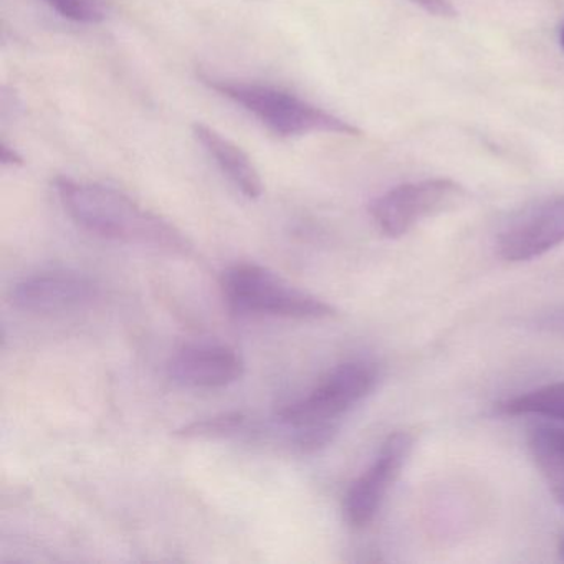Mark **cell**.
Listing matches in <instances>:
<instances>
[{
  "label": "cell",
  "mask_w": 564,
  "mask_h": 564,
  "mask_svg": "<svg viewBox=\"0 0 564 564\" xmlns=\"http://www.w3.org/2000/svg\"><path fill=\"white\" fill-rule=\"evenodd\" d=\"M560 556H561V560L564 561V540L561 541V544H560Z\"/></svg>",
  "instance_id": "obj_18"
},
{
  "label": "cell",
  "mask_w": 564,
  "mask_h": 564,
  "mask_svg": "<svg viewBox=\"0 0 564 564\" xmlns=\"http://www.w3.org/2000/svg\"><path fill=\"white\" fill-rule=\"evenodd\" d=\"M560 42H561V47L564 48V28L561 29Z\"/></svg>",
  "instance_id": "obj_19"
},
{
  "label": "cell",
  "mask_w": 564,
  "mask_h": 564,
  "mask_svg": "<svg viewBox=\"0 0 564 564\" xmlns=\"http://www.w3.org/2000/svg\"><path fill=\"white\" fill-rule=\"evenodd\" d=\"M194 138L207 151L214 163L223 171L224 176L247 197L259 199L263 194L262 177L249 154L237 147L229 138L223 137L219 131L209 124L196 123L193 127Z\"/></svg>",
  "instance_id": "obj_10"
},
{
  "label": "cell",
  "mask_w": 564,
  "mask_h": 564,
  "mask_svg": "<svg viewBox=\"0 0 564 564\" xmlns=\"http://www.w3.org/2000/svg\"><path fill=\"white\" fill-rule=\"evenodd\" d=\"M55 191L65 213L87 232L115 242L170 252L187 249L186 239L176 227L113 187L57 177Z\"/></svg>",
  "instance_id": "obj_1"
},
{
  "label": "cell",
  "mask_w": 564,
  "mask_h": 564,
  "mask_svg": "<svg viewBox=\"0 0 564 564\" xmlns=\"http://www.w3.org/2000/svg\"><path fill=\"white\" fill-rule=\"evenodd\" d=\"M497 411L503 415H538L564 422V381L541 386L501 401Z\"/></svg>",
  "instance_id": "obj_12"
},
{
  "label": "cell",
  "mask_w": 564,
  "mask_h": 564,
  "mask_svg": "<svg viewBox=\"0 0 564 564\" xmlns=\"http://www.w3.org/2000/svg\"><path fill=\"white\" fill-rule=\"evenodd\" d=\"M257 427H250L249 417L242 412H227V414L214 415V417L196 421L184 425L176 431L177 437L183 438H229L243 434H257Z\"/></svg>",
  "instance_id": "obj_13"
},
{
  "label": "cell",
  "mask_w": 564,
  "mask_h": 564,
  "mask_svg": "<svg viewBox=\"0 0 564 564\" xmlns=\"http://www.w3.org/2000/svg\"><path fill=\"white\" fill-rule=\"evenodd\" d=\"M534 326L541 332L551 333V335L563 336L564 338V306L560 308L547 310L534 318Z\"/></svg>",
  "instance_id": "obj_15"
},
{
  "label": "cell",
  "mask_w": 564,
  "mask_h": 564,
  "mask_svg": "<svg viewBox=\"0 0 564 564\" xmlns=\"http://www.w3.org/2000/svg\"><path fill=\"white\" fill-rule=\"evenodd\" d=\"M227 306L237 315L323 319L336 315L329 303L290 285L272 270L256 263H237L220 276Z\"/></svg>",
  "instance_id": "obj_3"
},
{
  "label": "cell",
  "mask_w": 564,
  "mask_h": 564,
  "mask_svg": "<svg viewBox=\"0 0 564 564\" xmlns=\"http://www.w3.org/2000/svg\"><path fill=\"white\" fill-rule=\"evenodd\" d=\"M61 18L77 24H100L107 19L104 0H45Z\"/></svg>",
  "instance_id": "obj_14"
},
{
  "label": "cell",
  "mask_w": 564,
  "mask_h": 564,
  "mask_svg": "<svg viewBox=\"0 0 564 564\" xmlns=\"http://www.w3.org/2000/svg\"><path fill=\"white\" fill-rule=\"evenodd\" d=\"M98 286L90 276L70 270L37 273L15 283L12 305L22 312L52 315L87 305L97 296Z\"/></svg>",
  "instance_id": "obj_7"
},
{
  "label": "cell",
  "mask_w": 564,
  "mask_h": 564,
  "mask_svg": "<svg viewBox=\"0 0 564 564\" xmlns=\"http://www.w3.org/2000/svg\"><path fill=\"white\" fill-rule=\"evenodd\" d=\"M415 6L434 15V18L454 19L457 18V11L452 6L451 0H412Z\"/></svg>",
  "instance_id": "obj_16"
},
{
  "label": "cell",
  "mask_w": 564,
  "mask_h": 564,
  "mask_svg": "<svg viewBox=\"0 0 564 564\" xmlns=\"http://www.w3.org/2000/svg\"><path fill=\"white\" fill-rule=\"evenodd\" d=\"M564 242V197L547 200L514 220L498 240L508 262H527Z\"/></svg>",
  "instance_id": "obj_8"
},
{
  "label": "cell",
  "mask_w": 564,
  "mask_h": 564,
  "mask_svg": "<svg viewBox=\"0 0 564 564\" xmlns=\"http://www.w3.org/2000/svg\"><path fill=\"white\" fill-rule=\"evenodd\" d=\"M465 197L467 191L464 186L447 177L419 181L401 184L382 194L372 200L369 214L386 237L398 239L411 232L422 220L455 209Z\"/></svg>",
  "instance_id": "obj_5"
},
{
  "label": "cell",
  "mask_w": 564,
  "mask_h": 564,
  "mask_svg": "<svg viewBox=\"0 0 564 564\" xmlns=\"http://www.w3.org/2000/svg\"><path fill=\"white\" fill-rule=\"evenodd\" d=\"M0 158H2V163L11 164V166H15V164H22L21 154H19L14 148L9 147L6 141H2V147H0Z\"/></svg>",
  "instance_id": "obj_17"
},
{
  "label": "cell",
  "mask_w": 564,
  "mask_h": 564,
  "mask_svg": "<svg viewBox=\"0 0 564 564\" xmlns=\"http://www.w3.org/2000/svg\"><path fill=\"white\" fill-rule=\"evenodd\" d=\"M379 372L372 362L346 361L333 368L306 398L279 411L280 424L290 427L333 425L365 401L378 384Z\"/></svg>",
  "instance_id": "obj_4"
},
{
  "label": "cell",
  "mask_w": 564,
  "mask_h": 564,
  "mask_svg": "<svg viewBox=\"0 0 564 564\" xmlns=\"http://www.w3.org/2000/svg\"><path fill=\"white\" fill-rule=\"evenodd\" d=\"M412 451L408 432L389 435L371 465L349 485L343 513L352 528H366L381 510Z\"/></svg>",
  "instance_id": "obj_6"
},
{
  "label": "cell",
  "mask_w": 564,
  "mask_h": 564,
  "mask_svg": "<svg viewBox=\"0 0 564 564\" xmlns=\"http://www.w3.org/2000/svg\"><path fill=\"white\" fill-rule=\"evenodd\" d=\"M210 90L242 107L247 113L283 138L303 137L308 133H336L359 137L361 131L343 118L335 117L299 95L272 85L199 75Z\"/></svg>",
  "instance_id": "obj_2"
},
{
  "label": "cell",
  "mask_w": 564,
  "mask_h": 564,
  "mask_svg": "<svg viewBox=\"0 0 564 564\" xmlns=\"http://www.w3.org/2000/svg\"><path fill=\"white\" fill-rule=\"evenodd\" d=\"M528 447L561 507H564V429L557 425H534L528 435Z\"/></svg>",
  "instance_id": "obj_11"
},
{
  "label": "cell",
  "mask_w": 564,
  "mask_h": 564,
  "mask_svg": "<svg viewBox=\"0 0 564 564\" xmlns=\"http://www.w3.org/2000/svg\"><path fill=\"white\" fill-rule=\"evenodd\" d=\"M242 358L224 345H187L171 358L167 372L176 384L187 389H220L243 376Z\"/></svg>",
  "instance_id": "obj_9"
}]
</instances>
